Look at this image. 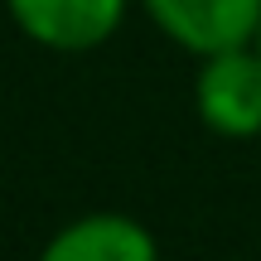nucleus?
Segmentation results:
<instances>
[{
	"label": "nucleus",
	"instance_id": "obj_1",
	"mask_svg": "<svg viewBox=\"0 0 261 261\" xmlns=\"http://www.w3.org/2000/svg\"><path fill=\"white\" fill-rule=\"evenodd\" d=\"M194 112L223 140L261 136V54H256V44H237V48L198 58Z\"/></svg>",
	"mask_w": 261,
	"mask_h": 261
},
{
	"label": "nucleus",
	"instance_id": "obj_4",
	"mask_svg": "<svg viewBox=\"0 0 261 261\" xmlns=\"http://www.w3.org/2000/svg\"><path fill=\"white\" fill-rule=\"evenodd\" d=\"M34 261H160V242L140 218L97 208L63 223L39 247Z\"/></svg>",
	"mask_w": 261,
	"mask_h": 261
},
{
	"label": "nucleus",
	"instance_id": "obj_2",
	"mask_svg": "<svg viewBox=\"0 0 261 261\" xmlns=\"http://www.w3.org/2000/svg\"><path fill=\"white\" fill-rule=\"evenodd\" d=\"M140 5L169 44L194 58L252 44L261 24V0H140Z\"/></svg>",
	"mask_w": 261,
	"mask_h": 261
},
{
	"label": "nucleus",
	"instance_id": "obj_3",
	"mask_svg": "<svg viewBox=\"0 0 261 261\" xmlns=\"http://www.w3.org/2000/svg\"><path fill=\"white\" fill-rule=\"evenodd\" d=\"M130 0H5L15 29L54 54H92L121 29Z\"/></svg>",
	"mask_w": 261,
	"mask_h": 261
},
{
	"label": "nucleus",
	"instance_id": "obj_5",
	"mask_svg": "<svg viewBox=\"0 0 261 261\" xmlns=\"http://www.w3.org/2000/svg\"><path fill=\"white\" fill-rule=\"evenodd\" d=\"M252 44H256V54H261V24H256V39H252Z\"/></svg>",
	"mask_w": 261,
	"mask_h": 261
}]
</instances>
